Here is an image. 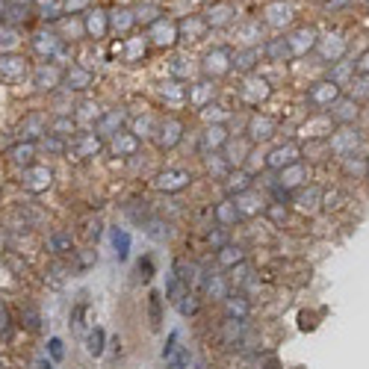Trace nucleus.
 <instances>
[{
  "instance_id": "1",
  "label": "nucleus",
  "mask_w": 369,
  "mask_h": 369,
  "mask_svg": "<svg viewBox=\"0 0 369 369\" xmlns=\"http://www.w3.org/2000/svg\"><path fill=\"white\" fill-rule=\"evenodd\" d=\"M27 77H30V60L24 53H0V83L21 86Z\"/></svg>"
},
{
  "instance_id": "2",
  "label": "nucleus",
  "mask_w": 369,
  "mask_h": 369,
  "mask_svg": "<svg viewBox=\"0 0 369 369\" xmlns=\"http://www.w3.org/2000/svg\"><path fill=\"white\" fill-rule=\"evenodd\" d=\"M18 183H21L24 192L41 195V192H48V189L53 187V168H51V166H41V163H33V166L21 168Z\"/></svg>"
},
{
  "instance_id": "3",
  "label": "nucleus",
  "mask_w": 369,
  "mask_h": 369,
  "mask_svg": "<svg viewBox=\"0 0 369 369\" xmlns=\"http://www.w3.org/2000/svg\"><path fill=\"white\" fill-rule=\"evenodd\" d=\"M48 116L41 109H33V112H27V116L18 121L15 127V133H18V142H39L41 136L48 133Z\"/></svg>"
},
{
  "instance_id": "4",
  "label": "nucleus",
  "mask_w": 369,
  "mask_h": 369,
  "mask_svg": "<svg viewBox=\"0 0 369 369\" xmlns=\"http://www.w3.org/2000/svg\"><path fill=\"white\" fill-rule=\"evenodd\" d=\"M189 358H187V349L180 346V334L172 331L163 346V369H187Z\"/></svg>"
},
{
  "instance_id": "5",
  "label": "nucleus",
  "mask_w": 369,
  "mask_h": 369,
  "mask_svg": "<svg viewBox=\"0 0 369 369\" xmlns=\"http://www.w3.org/2000/svg\"><path fill=\"white\" fill-rule=\"evenodd\" d=\"M33 51L41 56V60H60V56L65 53V48H62V39L60 36H53V33H48V30H39L36 36H33Z\"/></svg>"
},
{
  "instance_id": "6",
  "label": "nucleus",
  "mask_w": 369,
  "mask_h": 369,
  "mask_svg": "<svg viewBox=\"0 0 369 369\" xmlns=\"http://www.w3.org/2000/svg\"><path fill=\"white\" fill-rule=\"evenodd\" d=\"M62 83V71L56 68L53 62H41V65H36V71H33V86L39 89V92H53L56 86Z\"/></svg>"
},
{
  "instance_id": "7",
  "label": "nucleus",
  "mask_w": 369,
  "mask_h": 369,
  "mask_svg": "<svg viewBox=\"0 0 369 369\" xmlns=\"http://www.w3.org/2000/svg\"><path fill=\"white\" fill-rule=\"evenodd\" d=\"M36 157H39V145H36V142H15V145L6 148V160L12 166H18V168L33 166Z\"/></svg>"
},
{
  "instance_id": "8",
  "label": "nucleus",
  "mask_w": 369,
  "mask_h": 369,
  "mask_svg": "<svg viewBox=\"0 0 369 369\" xmlns=\"http://www.w3.org/2000/svg\"><path fill=\"white\" fill-rule=\"evenodd\" d=\"M62 83H65L68 92H83V89L92 86V71L83 68V65H68L62 71Z\"/></svg>"
},
{
  "instance_id": "9",
  "label": "nucleus",
  "mask_w": 369,
  "mask_h": 369,
  "mask_svg": "<svg viewBox=\"0 0 369 369\" xmlns=\"http://www.w3.org/2000/svg\"><path fill=\"white\" fill-rule=\"evenodd\" d=\"M189 172H183V168H172V172H163L157 180H154V187L163 189V192H180L183 187H189Z\"/></svg>"
},
{
  "instance_id": "10",
  "label": "nucleus",
  "mask_w": 369,
  "mask_h": 369,
  "mask_svg": "<svg viewBox=\"0 0 369 369\" xmlns=\"http://www.w3.org/2000/svg\"><path fill=\"white\" fill-rule=\"evenodd\" d=\"M15 322L21 325L24 331L39 334V331H41V322H45V319H41V310H39L33 302H21V304H18V319H15Z\"/></svg>"
},
{
  "instance_id": "11",
  "label": "nucleus",
  "mask_w": 369,
  "mask_h": 369,
  "mask_svg": "<svg viewBox=\"0 0 369 369\" xmlns=\"http://www.w3.org/2000/svg\"><path fill=\"white\" fill-rule=\"evenodd\" d=\"M204 71L213 77H222V74H228L231 71V53L224 51V48H216V51H210L204 56Z\"/></svg>"
},
{
  "instance_id": "12",
  "label": "nucleus",
  "mask_w": 369,
  "mask_h": 369,
  "mask_svg": "<svg viewBox=\"0 0 369 369\" xmlns=\"http://www.w3.org/2000/svg\"><path fill=\"white\" fill-rule=\"evenodd\" d=\"M0 18H4L9 27H18L30 18V6H27L24 0H9V4L0 6Z\"/></svg>"
},
{
  "instance_id": "13",
  "label": "nucleus",
  "mask_w": 369,
  "mask_h": 369,
  "mask_svg": "<svg viewBox=\"0 0 369 369\" xmlns=\"http://www.w3.org/2000/svg\"><path fill=\"white\" fill-rule=\"evenodd\" d=\"M299 145H283V148H275L272 154H269V168H290L299 163Z\"/></svg>"
},
{
  "instance_id": "14",
  "label": "nucleus",
  "mask_w": 369,
  "mask_h": 369,
  "mask_svg": "<svg viewBox=\"0 0 369 369\" xmlns=\"http://www.w3.org/2000/svg\"><path fill=\"white\" fill-rule=\"evenodd\" d=\"M121 121H124V116H121L119 109L104 112V116L95 121V133H98V136H119V130H121Z\"/></svg>"
},
{
  "instance_id": "15",
  "label": "nucleus",
  "mask_w": 369,
  "mask_h": 369,
  "mask_svg": "<svg viewBox=\"0 0 369 369\" xmlns=\"http://www.w3.org/2000/svg\"><path fill=\"white\" fill-rule=\"evenodd\" d=\"M48 251L56 254V257L71 254V251H74V234H71V231H53L48 236Z\"/></svg>"
},
{
  "instance_id": "16",
  "label": "nucleus",
  "mask_w": 369,
  "mask_h": 369,
  "mask_svg": "<svg viewBox=\"0 0 369 369\" xmlns=\"http://www.w3.org/2000/svg\"><path fill=\"white\" fill-rule=\"evenodd\" d=\"M180 136H183V124L177 121V119H166L163 121V127H160V148H175L177 142H180Z\"/></svg>"
},
{
  "instance_id": "17",
  "label": "nucleus",
  "mask_w": 369,
  "mask_h": 369,
  "mask_svg": "<svg viewBox=\"0 0 369 369\" xmlns=\"http://www.w3.org/2000/svg\"><path fill=\"white\" fill-rule=\"evenodd\" d=\"M307 101L314 107H331V101H337V86L334 83H316V86L307 92Z\"/></svg>"
},
{
  "instance_id": "18",
  "label": "nucleus",
  "mask_w": 369,
  "mask_h": 369,
  "mask_svg": "<svg viewBox=\"0 0 369 369\" xmlns=\"http://www.w3.org/2000/svg\"><path fill=\"white\" fill-rule=\"evenodd\" d=\"M98 151H101V136H98V133H80L74 139V154H77V157H95Z\"/></svg>"
},
{
  "instance_id": "19",
  "label": "nucleus",
  "mask_w": 369,
  "mask_h": 369,
  "mask_svg": "<svg viewBox=\"0 0 369 369\" xmlns=\"http://www.w3.org/2000/svg\"><path fill=\"white\" fill-rule=\"evenodd\" d=\"M224 314H228V319H246L251 314V304L246 295H228L224 299Z\"/></svg>"
},
{
  "instance_id": "20",
  "label": "nucleus",
  "mask_w": 369,
  "mask_h": 369,
  "mask_svg": "<svg viewBox=\"0 0 369 369\" xmlns=\"http://www.w3.org/2000/svg\"><path fill=\"white\" fill-rule=\"evenodd\" d=\"M139 148V136L136 133H119L112 136V151L119 154V157H130V154H136Z\"/></svg>"
},
{
  "instance_id": "21",
  "label": "nucleus",
  "mask_w": 369,
  "mask_h": 369,
  "mask_svg": "<svg viewBox=\"0 0 369 369\" xmlns=\"http://www.w3.org/2000/svg\"><path fill=\"white\" fill-rule=\"evenodd\" d=\"M248 133L254 142H260V139H269L275 133V121L272 119H266V116H254L251 124H248Z\"/></svg>"
},
{
  "instance_id": "22",
  "label": "nucleus",
  "mask_w": 369,
  "mask_h": 369,
  "mask_svg": "<svg viewBox=\"0 0 369 369\" xmlns=\"http://www.w3.org/2000/svg\"><path fill=\"white\" fill-rule=\"evenodd\" d=\"M107 27H109V21H107V15H104L101 9H92L89 15H86V33H89V36L104 39V36H107Z\"/></svg>"
},
{
  "instance_id": "23",
  "label": "nucleus",
  "mask_w": 369,
  "mask_h": 369,
  "mask_svg": "<svg viewBox=\"0 0 369 369\" xmlns=\"http://www.w3.org/2000/svg\"><path fill=\"white\" fill-rule=\"evenodd\" d=\"M39 151H45V154H51V157H62L65 154V148H68V142L65 139H60V136H53V133H45L39 142Z\"/></svg>"
},
{
  "instance_id": "24",
  "label": "nucleus",
  "mask_w": 369,
  "mask_h": 369,
  "mask_svg": "<svg viewBox=\"0 0 369 369\" xmlns=\"http://www.w3.org/2000/svg\"><path fill=\"white\" fill-rule=\"evenodd\" d=\"M109 239H112V248H116V257L127 260V254H130V234H127L124 228H112Z\"/></svg>"
},
{
  "instance_id": "25",
  "label": "nucleus",
  "mask_w": 369,
  "mask_h": 369,
  "mask_svg": "<svg viewBox=\"0 0 369 369\" xmlns=\"http://www.w3.org/2000/svg\"><path fill=\"white\" fill-rule=\"evenodd\" d=\"M104 349H107V334H104V328H89V331H86V351L92 354V358H101Z\"/></svg>"
},
{
  "instance_id": "26",
  "label": "nucleus",
  "mask_w": 369,
  "mask_h": 369,
  "mask_svg": "<svg viewBox=\"0 0 369 369\" xmlns=\"http://www.w3.org/2000/svg\"><path fill=\"white\" fill-rule=\"evenodd\" d=\"M48 133L60 136V139H68L71 133H74V119H71V116H53L48 121Z\"/></svg>"
},
{
  "instance_id": "27",
  "label": "nucleus",
  "mask_w": 369,
  "mask_h": 369,
  "mask_svg": "<svg viewBox=\"0 0 369 369\" xmlns=\"http://www.w3.org/2000/svg\"><path fill=\"white\" fill-rule=\"evenodd\" d=\"M239 213H236V204L234 201H219L216 204V222L222 224V228H231V224H236Z\"/></svg>"
},
{
  "instance_id": "28",
  "label": "nucleus",
  "mask_w": 369,
  "mask_h": 369,
  "mask_svg": "<svg viewBox=\"0 0 369 369\" xmlns=\"http://www.w3.org/2000/svg\"><path fill=\"white\" fill-rule=\"evenodd\" d=\"M12 328H15V319H12V310L6 304V295H4V290H0V340H6L12 334Z\"/></svg>"
},
{
  "instance_id": "29",
  "label": "nucleus",
  "mask_w": 369,
  "mask_h": 369,
  "mask_svg": "<svg viewBox=\"0 0 369 369\" xmlns=\"http://www.w3.org/2000/svg\"><path fill=\"white\" fill-rule=\"evenodd\" d=\"M243 260H246L243 248H234V246H222V248H219V266L234 269V266H239Z\"/></svg>"
},
{
  "instance_id": "30",
  "label": "nucleus",
  "mask_w": 369,
  "mask_h": 369,
  "mask_svg": "<svg viewBox=\"0 0 369 369\" xmlns=\"http://www.w3.org/2000/svg\"><path fill=\"white\" fill-rule=\"evenodd\" d=\"M266 95H269V86H266L263 80H248L246 89H243V98H246L248 104H260Z\"/></svg>"
},
{
  "instance_id": "31",
  "label": "nucleus",
  "mask_w": 369,
  "mask_h": 369,
  "mask_svg": "<svg viewBox=\"0 0 369 369\" xmlns=\"http://www.w3.org/2000/svg\"><path fill=\"white\" fill-rule=\"evenodd\" d=\"M18 30L15 27H0V53H15V48H18Z\"/></svg>"
},
{
  "instance_id": "32",
  "label": "nucleus",
  "mask_w": 369,
  "mask_h": 369,
  "mask_svg": "<svg viewBox=\"0 0 369 369\" xmlns=\"http://www.w3.org/2000/svg\"><path fill=\"white\" fill-rule=\"evenodd\" d=\"M45 281L51 283L53 290H60L62 283H65V263H62V260H53V263L45 269Z\"/></svg>"
},
{
  "instance_id": "33",
  "label": "nucleus",
  "mask_w": 369,
  "mask_h": 369,
  "mask_svg": "<svg viewBox=\"0 0 369 369\" xmlns=\"http://www.w3.org/2000/svg\"><path fill=\"white\" fill-rule=\"evenodd\" d=\"M236 213H257L260 207H263V201H260V198L257 195H254L251 189L248 192H243V195H236Z\"/></svg>"
},
{
  "instance_id": "34",
  "label": "nucleus",
  "mask_w": 369,
  "mask_h": 369,
  "mask_svg": "<svg viewBox=\"0 0 369 369\" xmlns=\"http://www.w3.org/2000/svg\"><path fill=\"white\" fill-rule=\"evenodd\" d=\"M224 139H228V133H224V127H207L204 130V136H201V145L210 151V148H219V145H224Z\"/></svg>"
},
{
  "instance_id": "35",
  "label": "nucleus",
  "mask_w": 369,
  "mask_h": 369,
  "mask_svg": "<svg viewBox=\"0 0 369 369\" xmlns=\"http://www.w3.org/2000/svg\"><path fill=\"white\" fill-rule=\"evenodd\" d=\"M148 316H151L154 328H160V322H163V295H160L157 290L148 295Z\"/></svg>"
},
{
  "instance_id": "36",
  "label": "nucleus",
  "mask_w": 369,
  "mask_h": 369,
  "mask_svg": "<svg viewBox=\"0 0 369 369\" xmlns=\"http://www.w3.org/2000/svg\"><path fill=\"white\" fill-rule=\"evenodd\" d=\"M154 39L160 41V45H168V41H175L177 39V30H175V24H168V21H157L154 24Z\"/></svg>"
},
{
  "instance_id": "37",
  "label": "nucleus",
  "mask_w": 369,
  "mask_h": 369,
  "mask_svg": "<svg viewBox=\"0 0 369 369\" xmlns=\"http://www.w3.org/2000/svg\"><path fill=\"white\" fill-rule=\"evenodd\" d=\"M257 51L254 48H248V51H243V53H236V60L231 62V68H236V71H251L254 65H257Z\"/></svg>"
},
{
  "instance_id": "38",
  "label": "nucleus",
  "mask_w": 369,
  "mask_h": 369,
  "mask_svg": "<svg viewBox=\"0 0 369 369\" xmlns=\"http://www.w3.org/2000/svg\"><path fill=\"white\" fill-rule=\"evenodd\" d=\"M71 331L86 337V302H80L74 310H71Z\"/></svg>"
},
{
  "instance_id": "39",
  "label": "nucleus",
  "mask_w": 369,
  "mask_h": 369,
  "mask_svg": "<svg viewBox=\"0 0 369 369\" xmlns=\"http://www.w3.org/2000/svg\"><path fill=\"white\" fill-rule=\"evenodd\" d=\"M45 354L53 361V363H62L65 361V343L60 337H48V343H45Z\"/></svg>"
},
{
  "instance_id": "40",
  "label": "nucleus",
  "mask_w": 369,
  "mask_h": 369,
  "mask_svg": "<svg viewBox=\"0 0 369 369\" xmlns=\"http://www.w3.org/2000/svg\"><path fill=\"white\" fill-rule=\"evenodd\" d=\"M231 15H234V9H231L228 4H219V6L210 9V18H207V21H210L213 27H224V24L231 21Z\"/></svg>"
},
{
  "instance_id": "41",
  "label": "nucleus",
  "mask_w": 369,
  "mask_h": 369,
  "mask_svg": "<svg viewBox=\"0 0 369 369\" xmlns=\"http://www.w3.org/2000/svg\"><path fill=\"white\" fill-rule=\"evenodd\" d=\"M287 45H290V53H302L304 48H310V45H314V33H310V30L295 33L293 39H287Z\"/></svg>"
},
{
  "instance_id": "42",
  "label": "nucleus",
  "mask_w": 369,
  "mask_h": 369,
  "mask_svg": "<svg viewBox=\"0 0 369 369\" xmlns=\"http://www.w3.org/2000/svg\"><path fill=\"white\" fill-rule=\"evenodd\" d=\"M210 95H213L210 83H195L192 92H189V101H192V107H204L210 101Z\"/></svg>"
},
{
  "instance_id": "43",
  "label": "nucleus",
  "mask_w": 369,
  "mask_h": 369,
  "mask_svg": "<svg viewBox=\"0 0 369 369\" xmlns=\"http://www.w3.org/2000/svg\"><path fill=\"white\" fill-rule=\"evenodd\" d=\"M207 293L216 295V299H228V283H224L222 275H213V278H207Z\"/></svg>"
},
{
  "instance_id": "44",
  "label": "nucleus",
  "mask_w": 369,
  "mask_h": 369,
  "mask_svg": "<svg viewBox=\"0 0 369 369\" xmlns=\"http://www.w3.org/2000/svg\"><path fill=\"white\" fill-rule=\"evenodd\" d=\"M187 293H189V287H187V283H183V281H180L177 275L172 278V283H168V290H166L168 302H175V304H177V302H180V299H183V295H187Z\"/></svg>"
},
{
  "instance_id": "45",
  "label": "nucleus",
  "mask_w": 369,
  "mask_h": 369,
  "mask_svg": "<svg viewBox=\"0 0 369 369\" xmlns=\"http://www.w3.org/2000/svg\"><path fill=\"white\" fill-rule=\"evenodd\" d=\"M228 189H231V192H236V195L248 192V189H251V177H248L246 172H236V175H231V183H228Z\"/></svg>"
},
{
  "instance_id": "46",
  "label": "nucleus",
  "mask_w": 369,
  "mask_h": 369,
  "mask_svg": "<svg viewBox=\"0 0 369 369\" xmlns=\"http://www.w3.org/2000/svg\"><path fill=\"white\" fill-rule=\"evenodd\" d=\"M177 310L183 316H192V314H198V295L195 293H187L183 299L177 302Z\"/></svg>"
},
{
  "instance_id": "47",
  "label": "nucleus",
  "mask_w": 369,
  "mask_h": 369,
  "mask_svg": "<svg viewBox=\"0 0 369 369\" xmlns=\"http://www.w3.org/2000/svg\"><path fill=\"white\" fill-rule=\"evenodd\" d=\"M269 56H272V60H281V56H283V60H287V56H290V45H287V41H283V39H278V41H269Z\"/></svg>"
},
{
  "instance_id": "48",
  "label": "nucleus",
  "mask_w": 369,
  "mask_h": 369,
  "mask_svg": "<svg viewBox=\"0 0 369 369\" xmlns=\"http://www.w3.org/2000/svg\"><path fill=\"white\" fill-rule=\"evenodd\" d=\"M148 234H151L154 239H166V236H168V224H163L160 219H151V222H148Z\"/></svg>"
},
{
  "instance_id": "49",
  "label": "nucleus",
  "mask_w": 369,
  "mask_h": 369,
  "mask_svg": "<svg viewBox=\"0 0 369 369\" xmlns=\"http://www.w3.org/2000/svg\"><path fill=\"white\" fill-rule=\"evenodd\" d=\"M133 24V15H130V12H116V15H112V27H116V30H127V27H130Z\"/></svg>"
},
{
  "instance_id": "50",
  "label": "nucleus",
  "mask_w": 369,
  "mask_h": 369,
  "mask_svg": "<svg viewBox=\"0 0 369 369\" xmlns=\"http://www.w3.org/2000/svg\"><path fill=\"white\" fill-rule=\"evenodd\" d=\"M30 369H53V361L48 358L45 351H39V354H33V361H30Z\"/></svg>"
},
{
  "instance_id": "51",
  "label": "nucleus",
  "mask_w": 369,
  "mask_h": 369,
  "mask_svg": "<svg viewBox=\"0 0 369 369\" xmlns=\"http://www.w3.org/2000/svg\"><path fill=\"white\" fill-rule=\"evenodd\" d=\"M136 269H139V278H142V281H151V278H154V263H151V257H142Z\"/></svg>"
},
{
  "instance_id": "52",
  "label": "nucleus",
  "mask_w": 369,
  "mask_h": 369,
  "mask_svg": "<svg viewBox=\"0 0 369 369\" xmlns=\"http://www.w3.org/2000/svg\"><path fill=\"white\" fill-rule=\"evenodd\" d=\"M12 278H15V275L9 272L6 257H4V254H0V287H9V283H12Z\"/></svg>"
},
{
  "instance_id": "53",
  "label": "nucleus",
  "mask_w": 369,
  "mask_h": 369,
  "mask_svg": "<svg viewBox=\"0 0 369 369\" xmlns=\"http://www.w3.org/2000/svg\"><path fill=\"white\" fill-rule=\"evenodd\" d=\"M163 95H168V101H180V98H183L177 83H168V89H163Z\"/></svg>"
},
{
  "instance_id": "54",
  "label": "nucleus",
  "mask_w": 369,
  "mask_h": 369,
  "mask_svg": "<svg viewBox=\"0 0 369 369\" xmlns=\"http://www.w3.org/2000/svg\"><path fill=\"white\" fill-rule=\"evenodd\" d=\"M4 251H9V231L0 224V254H4Z\"/></svg>"
},
{
  "instance_id": "55",
  "label": "nucleus",
  "mask_w": 369,
  "mask_h": 369,
  "mask_svg": "<svg viewBox=\"0 0 369 369\" xmlns=\"http://www.w3.org/2000/svg\"><path fill=\"white\" fill-rule=\"evenodd\" d=\"M83 4H86V0H65V6H68L71 12H74V9H80Z\"/></svg>"
},
{
  "instance_id": "56",
  "label": "nucleus",
  "mask_w": 369,
  "mask_h": 369,
  "mask_svg": "<svg viewBox=\"0 0 369 369\" xmlns=\"http://www.w3.org/2000/svg\"><path fill=\"white\" fill-rule=\"evenodd\" d=\"M358 68H361V71H369V53H363V56H361V62H358Z\"/></svg>"
},
{
  "instance_id": "57",
  "label": "nucleus",
  "mask_w": 369,
  "mask_h": 369,
  "mask_svg": "<svg viewBox=\"0 0 369 369\" xmlns=\"http://www.w3.org/2000/svg\"><path fill=\"white\" fill-rule=\"evenodd\" d=\"M0 369H12V366H9L6 361H0Z\"/></svg>"
},
{
  "instance_id": "58",
  "label": "nucleus",
  "mask_w": 369,
  "mask_h": 369,
  "mask_svg": "<svg viewBox=\"0 0 369 369\" xmlns=\"http://www.w3.org/2000/svg\"><path fill=\"white\" fill-rule=\"evenodd\" d=\"M0 351H4V340H0Z\"/></svg>"
},
{
  "instance_id": "59",
  "label": "nucleus",
  "mask_w": 369,
  "mask_h": 369,
  "mask_svg": "<svg viewBox=\"0 0 369 369\" xmlns=\"http://www.w3.org/2000/svg\"><path fill=\"white\" fill-rule=\"evenodd\" d=\"M0 4H9V0H0Z\"/></svg>"
},
{
  "instance_id": "60",
  "label": "nucleus",
  "mask_w": 369,
  "mask_h": 369,
  "mask_svg": "<svg viewBox=\"0 0 369 369\" xmlns=\"http://www.w3.org/2000/svg\"><path fill=\"white\" fill-rule=\"evenodd\" d=\"M39 4H45V0H39Z\"/></svg>"
},
{
  "instance_id": "61",
  "label": "nucleus",
  "mask_w": 369,
  "mask_h": 369,
  "mask_svg": "<svg viewBox=\"0 0 369 369\" xmlns=\"http://www.w3.org/2000/svg\"><path fill=\"white\" fill-rule=\"evenodd\" d=\"M0 21H4V18H0Z\"/></svg>"
}]
</instances>
